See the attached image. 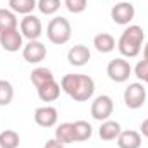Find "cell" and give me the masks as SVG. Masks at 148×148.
Here are the masks:
<instances>
[{"mask_svg": "<svg viewBox=\"0 0 148 148\" xmlns=\"http://www.w3.org/2000/svg\"><path fill=\"white\" fill-rule=\"evenodd\" d=\"M60 88L74 102H86L95 93V81L86 74H66L60 79Z\"/></svg>", "mask_w": 148, "mask_h": 148, "instance_id": "cell-1", "label": "cell"}, {"mask_svg": "<svg viewBox=\"0 0 148 148\" xmlns=\"http://www.w3.org/2000/svg\"><path fill=\"white\" fill-rule=\"evenodd\" d=\"M143 40H145V31L141 26L138 24H129L117 41V48L121 52L122 57L127 59H134L140 55L141 47H143Z\"/></svg>", "mask_w": 148, "mask_h": 148, "instance_id": "cell-2", "label": "cell"}, {"mask_svg": "<svg viewBox=\"0 0 148 148\" xmlns=\"http://www.w3.org/2000/svg\"><path fill=\"white\" fill-rule=\"evenodd\" d=\"M71 35H73V28L66 17L55 16L53 19H50L47 26V38L53 45H66L71 40Z\"/></svg>", "mask_w": 148, "mask_h": 148, "instance_id": "cell-3", "label": "cell"}, {"mask_svg": "<svg viewBox=\"0 0 148 148\" xmlns=\"http://www.w3.org/2000/svg\"><path fill=\"white\" fill-rule=\"evenodd\" d=\"M147 100V90L141 83H131L126 90H124V103L127 109H141L145 105Z\"/></svg>", "mask_w": 148, "mask_h": 148, "instance_id": "cell-4", "label": "cell"}, {"mask_svg": "<svg viewBox=\"0 0 148 148\" xmlns=\"http://www.w3.org/2000/svg\"><path fill=\"white\" fill-rule=\"evenodd\" d=\"M131 73H133V67H131V64L124 57L114 59L107 66V76L110 77L114 83H126L129 79Z\"/></svg>", "mask_w": 148, "mask_h": 148, "instance_id": "cell-5", "label": "cell"}, {"mask_svg": "<svg viewBox=\"0 0 148 148\" xmlns=\"http://www.w3.org/2000/svg\"><path fill=\"white\" fill-rule=\"evenodd\" d=\"M114 112V100L109 95H100L91 102V117L95 121H107Z\"/></svg>", "mask_w": 148, "mask_h": 148, "instance_id": "cell-6", "label": "cell"}, {"mask_svg": "<svg viewBox=\"0 0 148 148\" xmlns=\"http://www.w3.org/2000/svg\"><path fill=\"white\" fill-rule=\"evenodd\" d=\"M134 16H136V10H134V5L131 2H119L110 10L112 21L115 24H121V26H129V23L134 19Z\"/></svg>", "mask_w": 148, "mask_h": 148, "instance_id": "cell-7", "label": "cell"}, {"mask_svg": "<svg viewBox=\"0 0 148 148\" xmlns=\"http://www.w3.org/2000/svg\"><path fill=\"white\" fill-rule=\"evenodd\" d=\"M23 33L19 31V28H14V29H7L3 33H0V47L5 50V52H19L23 48Z\"/></svg>", "mask_w": 148, "mask_h": 148, "instance_id": "cell-8", "label": "cell"}, {"mask_svg": "<svg viewBox=\"0 0 148 148\" xmlns=\"http://www.w3.org/2000/svg\"><path fill=\"white\" fill-rule=\"evenodd\" d=\"M19 28H21V33H23V36L28 38V41H31V40H38V38L41 36V21H40V17H36L35 14H28V16H24L23 19H21V24H19Z\"/></svg>", "mask_w": 148, "mask_h": 148, "instance_id": "cell-9", "label": "cell"}, {"mask_svg": "<svg viewBox=\"0 0 148 148\" xmlns=\"http://www.w3.org/2000/svg\"><path fill=\"white\" fill-rule=\"evenodd\" d=\"M23 57L29 64H38L47 57V47L38 40H31L23 47Z\"/></svg>", "mask_w": 148, "mask_h": 148, "instance_id": "cell-10", "label": "cell"}, {"mask_svg": "<svg viewBox=\"0 0 148 148\" xmlns=\"http://www.w3.org/2000/svg\"><path fill=\"white\" fill-rule=\"evenodd\" d=\"M59 121V112L52 105L38 107L35 110V122L40 127H53Z\"/></svg>", "mask_w": 148, "mask_h": 148, "instance_id": "cell-11", "label": "cell"}, {"mask_svg": "<svg viewBox=\"0 0 148 148\" xmlns=\"http://www.w3.org/2000/svg\"><path fill=\"white\" fill-rule=\"evenodd\" d=\"M90 59H91V52L84 45H74L67 52V60L74 67H83L84 64H88Z\"/></svg>", "mask_w": 148, "mask_h": 148, "instance_id": "cell-12", "label": "cell"}, {"mask_svg": "<svg viewBox=\"0 0 148 148\" xmlns=\"http://www.w3.org/2000/svg\"><path fill=\"white\" fill-rule=\"evenodd\" d=\"M117 147L119 148H140L141 147V134L138 131H133V129L121 131V134L117 136Z\"/></svg>", "mask_w": 148, "mask_h": 148, "instance_id": "cell-13", "label": "cell"}, {"mask_svg": "<svg viewBox=\"0 0 148 148\" xmlns=\"http://www.w3.org/2000/svg\"><path fill=\"white\" fill-rule=\"evenodd\" d=\"M121 124L117 122V121H110V119H107V121H103L102 122V126H100V129H98V136H100V140H103V141H112V140H117V136L121 134Z\"/></svg>", "mask_w": 148, "mask_h": 148, "instance_id": "cell-14", "label": "cell"}, {"mask_svg": "<svg viewBox=\"0 0 148 148\" xmlns=\"http://www.w3.org/2000/svg\"><path fill=\"white\" fill-rule=\"evenodd\" d=\"M60 90H62L60 84L57 81H52V83H47L41 88H38L36 91L41 102H55L59 98V95H60Z\"/></svg>", "mask_w": 148, "mask_h": 148, "instance_id": "cell-15", "label": "cell"}, {"mask_svg": "<svg viewBox=\"0 0 148 148\" xmlns=\"http://www.w3.org/2000/svg\"><path fill=\"white\" fill-rule=\"evenodd\" d=\"M93 47L100 52V53H110L115 48V38L110 33H98L93 38Z\"/></svg>", "mask_w": 148, "mask_h": 148, "instance_id": "cell-16", "label": "cell"}, {"mask_svg": "<svg viewBox=\"0 0 148 148\" xmlns=\"http://www.w3.org/2000/svg\"><path fill=\"white\" fill-rule=\"evenodd\" d=\"M29 79H31V83L35 84V88H41L43 84H47V83H52V81H55V77H53V73L50 71V69H47V67H36V69H33V73L29 76Z\"/></svg>", "mask_w": 148, "mask_h": 148, "instance_id": "cell-17", "label": "cell"}, {"mask_svg": "<svg viewBox=\"0 0 148 148\" xmlns=\"http://www.w3.org/2000/svg\"><path fill=\"white\" fill-rule=\"evenodd\" d=\"M38 5V0H9V7L14 14L28 16L31 14Z\"/></svg>", "mask_w": 148, "mask_h": 148, "instance_id": "cell-18", "label": "cell"}, {"mask_svg": "<svg viewBox=\"0 0 148 148\" xmlns=\"http://www.w3.org/2000/svg\"><path fill=\"white\" fill-rule=\"evenodd\" d=\"M55 140L62 145L74 143V124L73 122H62L55 129Z\"/></svg>", "mask_w": 148, "mask_h": 148, "instance_id": "cell-19", "label": "cell"}, {"mask_svg": "<svg viewBox=\"0 0 148 148\" xmlns=\"http://www.w3.org/2000/svg\"><path fill=\"white\" fill-rule=\"evenodd\" d=\"M73 124H74V141L81 143V141H86V140L91 138L93 127H91L90 122H86V121H76Z\"/></svg>", "mask_w": 148, "mask_h": 148, "instance_id": "cell-20", "label": "cell"}, {"mask_svg": "<svg viewBox=\"0 0 148 148\" xmlns=\"http://www.w3.org/2000/svg\"><path fill=\"white\" fill-rule=\"evenodd\" d=\"M17 16L10 9H0V33L17 28Z\"/></svg>", "mask_w": 148, "mask_h": 148, "instance_id": "cell-21", "label": "cell"}, {"mask_svg": "<svg viewBox=\"0 0 148 148\" xmlns=\"http://www.w3.org/2000/svg\"><path fill=\"white\" fill-rule=\"evenodd\" d=\"M21 138L14 129H3L0 133V148H17Z\"/></svg>", "mask_w": 148, "mask_h": 148, "instance_id": "cell-22", "label": "cell"}, {"mask_svg": "<svg viewBox=\"0 0 148 148\" xmlns=\"http://www.w3.org/2000/svg\"><path fill=\"white\" fill-rule=\"evenodd\" d=\"M14 98V88L7 79H0V107H7Z\"/></svg>", "mask_w": 148, "mask_h": 148, "instance_id": "cell-23", "label": "cell"}, {"mask_svg": "<svg viewBox=\"0 0 148 148\" xmlns=\"http://www.w3.org/2000/svg\"><path fill=\"white\" fill-rule=\"evenodd\" d=\"M38 10L45 16H53L60 9V0H38Z\"/></svg>", "mask_w": 148, "mask_h": 148, "instance_id": "cell-24", "label": "cell"}, {"mask_svg": "<svg viewBox=\"0 0 148 148\" xmlns=\"http://www.w3.org/2000/svg\"><path fill=\"white\" fill-rule=\"evenodd\" d=\"M64 5L71 14H81L86 10L88 0H64Z\"/></svg>", "mask_w": 148, "mask_h": 148, "instance_id": "cell-25", "label": "cell"}, {"mask_svg": "<svg viewBox=\"0 0 148 148\" xmlns=\"http://www.w3.org/2000/svg\"><path fill=\"white\" fill-rule=\"evenodd\" d=\"M134 76L140 79V81H145L148 83V60H140L134 67Z\"/></svg>", "mask_w": 148, "mask_h": 148, "instance_id": "cell-26", "label": "cell"}, {"mask_svg": "<svg viewBox=\"0 0 148 148\" xmlns=\"http://www.w3.org/2000/svg\"><path fill=\"white\" fill-rule=\"evenodd\" d=\"M43 148H64V145L53 138V140H48V141L45 143V147H43Z\"/></svg>", "mask_w": 148, "mask_h": 148, "instance_id": "cell-27", "label": "cell"}, {"mask_svg": "<svg viewBox=\"0 0 148 148\" xmlns=\"http://www.w3.org/2000/svg\"><path fill=\"white\" fill-rule=\"evenodd\" d=\"M140 134L148 138V119H145L141 124H140Z\"/></svg>", "mask_w": 148, "mask_h": 148, "instance_id": "cell-28", "label": "cell"}, {"mask_svg": "<svg viewBox=\"0 0 148 148\" xmlns=\"http://www.w3.org/2000/svg\"><path fill=\"white\" fill-rule=\"evenodd\" d=\"M143 59L148 60V41L145 43V48H143Z\"/></svg>", "mask_w": 148, "mask_h": 148, "instance_id": "cell-29", "label": "cell"}]
</instances>
